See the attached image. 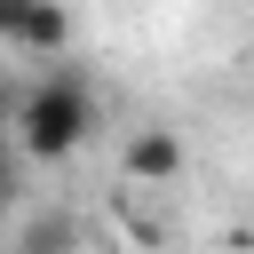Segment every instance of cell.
Listing matches in <instances>:
<instances>
[{
	"mask_svg": "<svg viewBox=\"0 0 254 254\" xmlns=\"http://www.w3.org/2000/svg\"><path fill=\"white\" fill-rule=\"evenodd\" d=\"M8 127H16V151H24L32 167H64V159L87 151V135H95V87H87L71 64H48L32 87H16Z\"/></svg>",
	"mask_w": 254,
	"mask_h": 254,
	"instance_id": "1",
	"label": "cell"
},
{
	"mask_svg": "<svg viewBox=\"0 0 254 254\" xmlns=\"http://www.w3.org/2000/svg\"><path fill=\"white\" fill-rule=\"evenodd\" d=\"M0 48L8 56H32V64L64 56L71 48V8L64 0H0Z\"/></svg>",
	"mask_w": 254,
	"mask_h": 254,
	"instance_id": "2",
	"label": "cell"
},
{
	"mask_svg": "<svg viewBox=\"0 0 254 254\" xmlns=\"http://www.w3.org/2000/svg\"><path fill=\"white\" fill-rule=\"evenodd\" d=\"M119 175L127 183H175L183 175V135L175 127H135L119 143Z\"/></svg>",
	"mask_w": 254,
	"mask_h": 254,
	"instance_id": "3",
	"label": "cell"
},
{
	"mask_svg": "<svg viewBox=\"0 0 254 254\" xmlns=\"http://www.w3.org/2000/svg\"><path fill=\"white\" fill-rule=\"evenodd\" d=\"M16 190H24V151H16V143H0V214L16 206Z\"/></svg>",
	"mask_w": 254,
	"mask_h": 254,
	"instance_id": "4",
	"label": "cell"
}]
</instances>
